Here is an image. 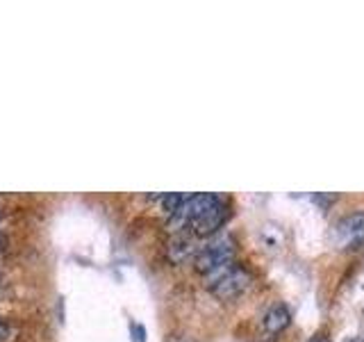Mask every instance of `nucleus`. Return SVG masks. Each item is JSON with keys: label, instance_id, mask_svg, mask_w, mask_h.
I'll return each instance as SVG.
<instances>
[{"label": "nucleus", "instance_id": "8", "mask_svg": "<svg viewBox=\"0 0 364 342\" xmlns=\"http://www.w3.org/2000/svg\"><path fill=\"white\" fill-rule=\"evenodd\" d=\"M168 342H193L191 338H187V336H171L168 338Z\"/></svg>", "mask_w": 364, "mask_h": 342}, {"label": "nucleus", "instance_id": "6", "mask_svg": "<svg viewBox=\"0 0 364 342\" xmlns=\"http://www.w3.org/2000/svg\"><path fill=\"white\" fill-rule=\"evenodd\" d=\"M289 308L284 304H273L269 311L264 313V317H262V328L267 331L269 336H278L280 331L289 324Z\"/></svg>", "mask_w": 364, "mask_h": 342}, {"label": "nucleus", "instance_id": "2", "mask_svg": "<svg viewBox=\"0 0 364 342\" xmlns=\"http://www.w3.org/2000/svg\"><path fill=\"white\" fill-rule=\"evenodd\" d=\"M232 262H235V242H232V237L223 235L198 249L196 258H193V267H196V271L203 274V276H210V274L232 265Z\"/></svg>", "mask_w": 364, "mask_h": 342}, {"label": "nucleus", "instance_id": "5", "mask_svg": "<svg viewBox=\"0 0 364 342\" xmlns=\"http://www.w3.org/2000/svg\"><path fill=\"white\" fill-rule=\"evenodd\" d=\"M198 254V247H196V237L191 233L182 231V233H176V237L168 242V258L173 262H182L187 258H196Z\"/></svg>", "mask_w": 364, "mask_h": 342}, {"label": "nucleus", "instance_id": "9", "mask_svg": "<svg viewBox=\"0 0 364 342\" xmlns=\"http://www.w3.org/2000/svg\"><path fill=\"white\" fill-rule=\"evenodd\" d=\"M310 342H328V338H326V336H321V333H318V336H314V338H312Z\"/></svg>", "mask_w": 364, "mask_h": 342}, {"label": "nucleus", "instance_id": "7", "mask_svg": "<svg viewBox=\"0 0 364 342\" xmlns=\"http://www.w3.org/2000/svg\"><path fill=\"white\" fill-rule=\"evenodd\" d=\"M7 333H9V328H7V324H5V322H0V342H5Z\"/></svg>", "mask_w": 364, "mask_h": 342}, {"label": "nucleus", "instance_id": "1", "mask_svg": "<svg viewBox=\"0 0 364 342\" xmlns=\"http://www.w3.org/2000/svg\"><path fill=\"white\" fill-rule=\"evenodd\" d=\"M205 279H208L210 292L221 301H232L250 288V274L242 265H237V262L210 274Z\"/></svg>", "mask_w": 364, "mask_h": 342}, {"label": "nucleus", "instance_id": "3", "mask_svg": "<svg viewBox=\"0 0 364 342\" xmlns=\"http://www.w3.org/2000/svg\"><path fill=\"white\" fill-rule=\"evenodd\" d=\"M364 242V212H350L333 226L330 244L339 251H353Z\"/></svg>", "mask_w": 364, "mask_h": 342}, {"label": "nucleus", "instance_id": "4", "mask_svg": "<svg viewBox=\"0 0 364 342\" xmlns=\"http://www.w3.org/2000/svg\"><path fill=\"white\" fill-rule=\"evenodd\" d=\"M228 214H230L228 203H225V199H221L212 210H208L203 217H198V219L187 228V233H191L193 237H208V235L219 231V228L225 224Z\"/></svg>", "mask_w": 364, "mask_h": 342}, {"label": "nucleus", "instance_id": "10", "mask_svg": "<svg viewBox=\"0 0 364 342\" xmlns=\"http://www.w3.org/2000/svg\"><path fill=\"white\" fill-rule=\"evenodd\" d=\"M3 249H5V237L0 235V251H3Z\"/></svg>", "mask_w": 364, "mask_h": 342}]
</instances>
